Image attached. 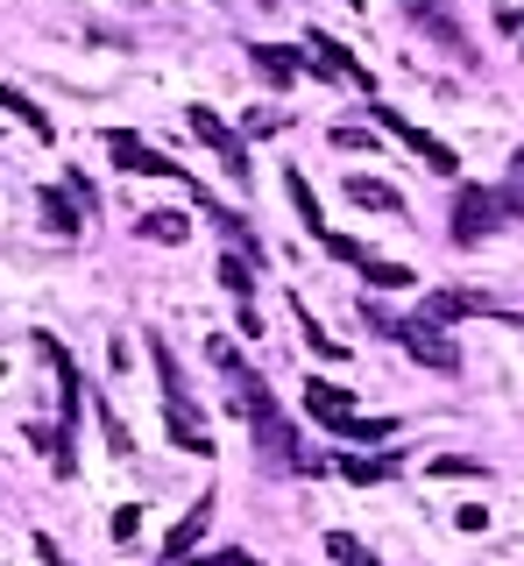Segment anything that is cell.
<instances>
[{
    "mask_svg": "<svg viewBox=\"0 0 524 566\" xmlns=\"http://www.w3.org/2000/svg\"><path fill=\"white\" fill-rule=\"evenodd\" d=\"M326 553H334L340 566H376V553L361 538H347V531H326Z\"/></svg>",
    "mask_w": 524,
    "mask_h": 566,
    "instance_id": "obj_24",
    "label": "cell"
},
{
    "mask_svg": "<svg viewBox=\"0 0 524 566\" xmlns=\"http://www.w3.org/2000/svg\"><path fill=\"white\" fill-rule=\"evenodd\" d=\"M432 474H440V482H461V474H482V460H461V453H440V460H432Z\"/></svg>",
    "mask_w": 524,
    "mask_h": 566,
    "instance_id": "obj_26",
    "label": "cell"
},
{
    "mask_svg": "<svg viewBox=\"0 0 524 566\" xmlns=\"http://www.w3.org/2000/svg\"><path fill=\"white\" fill-rule=\"evenodd\" d=\"M361 276H369L376 283V291H411V270H405V262H361Z\"/></svg>",
    "mask_w": 524,
    "mask_h": 566,
    "instance_id": "obj_23",
    "label": "cell"
},
{
    "mask_svg": "<svg viewBox=\"0 0 524 566\" xmlns=\"http://www.w3.org/2000/svg\"><path fill=\"white\" fill-rule=\"evenodd\" d=\"M369 326H376V333H390V340L405 347L411 361L440 368V376H453V368H461V347H453V333H447V326H432V318H390V312H369Z\"/></svg>",
    "mask_w": 524,
    "mask_h": 566,
    "instance_id": "obj_4",
    "label": "cell"
},
{
    "mask_svg": "<svg viewBox=\"0 0 524 566\" xmlns=\"http://www.w3.org/2000/svg\"><path fill=\"white\" fill-rule=\"evenodd\" d=\"M347 8H361V0H347Z\"/></svg>",
    "mask_w": 524,
    "mask_h": 566,
    "instance_id": "obj_33",
    "label": "cell"
},
{
    "mask_svg": "<svg viewBox=\"0 0 524 566\" xmlns=\"http://www.w3.org/2000/svg\"><path fill=\"white\" fill-rule=\"evenodd\" d=\"M135 531H143V510H135V503H128V510H114V538H120V545H128V538H135Z\"/></svg>",
    "mask_w": 524,
    "mask_h": 566,
    "instance_id": "obj_27",
    "label": "cell"
},
{
    "mask_svg": "<svg viewBox=\"0 0 524 566\" xmlns=\"http://www.w3.org/2000/svg\"><path fill=\"white\" fill-rule=\"evenodd\" d=\"M334 149H369V128H347V120H340V128H334Z\"/></svg>",
    "mask_w": 524,
    "mask_h": 566,
    "instance_id": "obj_29",
    "label": "cell"
},
{
    "mask_svg": "<svg viewBox=\"0 0 524 566\" xmlns=\"http://www.w3.org/2000/svg\"><path fill=\"white\" fill-rule=\"evenodd\" d=\"M0 106H8V114H14V120H22V128H29V135H43V142H50V114H43V106H36V99H29V93H14V85H0Z\"/></svg>",
    "mask_w": 524,
    "mask_h": 566,
    "instance_id": "obj_20",
    "label": "cell"
},
{
    "mask_svg": "<svg viewBox=\"0 0 524 566\" xmlns=\"http://www.w3.org/2000/svg\"><path fill=\"white\" fill-rule=\"evenodd\" d=\"M206 524H213V495H199V503H191L185 517H178V531L164 538V566H185V559H191V545L206 538Z\"/></svg>",
    "mask_w": 524,
    "mask_h": 566,
    "instance_id": "obj_13",
    "label": "cell"
},
{
    "mask_svg": "<svg viewBox=\"0 0 524 566\" xmlns=\"http://www.w3.org/2000/svg\"><path fill=\"white\" fill-rule=\"evenodd\" d=\"M249 64H255L262 85H276V93L298 85V71H305V57H298V50H284V43H249Z\"/></svg>",
    "mask_w": 524,
    "mask_h": 566,
    "instance_id": "obj_12",
    "label": "cell"
},
{
    "mask_svg": "<svg viewBox=\"0 0 524 566\" xmlns=\"http://www.w3.org/2000/svg\"><path fill=\"white\" fill-rule=\"evenodd\" d=\"M149 361H156V382H164V424H170V439H178L191 460H213V432H206L199 403H191V389H185L178 354H170L164 340H149Z\"/></svg>",
    "mask_w": 524,
    "mask_h": 566,
    "instance_id": "obj_3",
    "label": "cell"
},
{
    "mask_svg": "<svg viewBox=\"0 0 524 566\" xmlns=\"http://www.w3.org/2000/svg\"><path fill=\"white\" fill-rule=\"evenodd\" d=\"M347 199H355V206H369V212H397V206H405L390 185H382V177H347Z\"/></svg>",
    "mask_w": 524,
    "mask_h": 566,
    "instance_id": "obj_19",
    "label": "cell"
},
{
    "mask_svg": "<svg viewBox=\"0 0 524 566\" xmlns=\"http://www.w3.org/2000/svg\"><path fill=\"white\" fill-rule=\"evenodd\" d=\"M185 566H262V559H249V553H206V559H185Z\"/></svg>",
    "mask_w": 524,
    "mask_h": 566,
    "instance_id": "obj_28",
    "label": "cell"
},
{
    "mask_svg": "<svg viewBox=\"0 0 524 566\" xmlns=\"http://www.w3.org/2000/svg\"><path fill=\"white\" fill-rule=\"evenodd\" d=\"M220 283L241 297V305H249V297H255V262H241V255H220Z\"/></svg>",
    "mask_w": 524,
    "mask_h": 566,
    "instance_id": "obj_22",
    "label": "cell"
},
{
    "mask_svg": "<svg viewBox=\"0 0 524 566\" xmlns=\"http://www.w3.org/2000/svg\"><path fill=\"white\" fill-rule=\"evenodd\" d=\"M36 347H43V361L57 368V397H64V418L50 424V432H43V424H29V439H36V447L50 453V468H57V474H72V432H78L85 376H78V361H72V354H64V340H57V333H36Z\"/></svg>",
    "mask_w": 524,
    "mask_h": 566,
    "instance_id": "obj_2",
    "label": "cell"
},
{
    "mask_svg": "<svg viewBox=\"0 0 524 566\" xmlns=\"http://www.w3.org/2000/svg\"><path fill=\"white\" fill-rule=\"evenodd\" d=\"M496 199H503V212H511V220H524V177H517L511 191H496Z\"/></svg>",
    "mask_w": 524,
    "mask_h": 566,
    "instance_id": "obj_30",
    "label": "cell"
},
{
    "mask_svg": "<svg viewBox=\"0 0 524 566\" xmlns=\"http://www.w3.org/2000/svg\"><path fill=\"white\" fill-rule=\"evenodd\" d=\"M36 212H43V227H50V234H64V241H72L78 227H85V220H78L85 206H78V199H72V191H64V185H50L43 199H36Z\"/></svg>",
    "mask_w": 524,
    "mask_h": 566,
    "instance_id": "obj_15",
    "label": "cell"
},
{
    "mask_svg": "<svg viewBox=\"0 0 524 566\" xmlns=\"http://www.w3.org/2000/svg\"><path fill=\"white\" fill-rule=\"evenodd\" d=\"M390 432H397V418H355L340 439H347V447H355V439H361V447H376V439H390Z\"/></svg>",
    "mask_w": 524,
    "mask_h": 566,
    "instance_id": "obj_25",
    "label": "cell"
},
{
    "mask_svg": "<svg viewBox=\"0 0 524 566\" xmlns=\"http://www.w3.org/2000/svg\"><path fill=\"white\" fill-rule=\"evenodd\" d=\"M496 212H503V199H496V191L468 185L461 199H453V241H461V248H475V241H489V234H496Z\"/></svg>",
    "mask_w": 524,
    "mask_h": 566,
    "instance_id": "obj_6",
    "label": "cell"
},
{
    "mask_svg": "<svg viewBox=\"0 0 524 566\" xmlns=\"http://www.w3.org/2000/svg\"><path fill=\"white\" fill-rule=\"evenodd\" d=\"M36 559H43V566H64V553H57V538H43V531H36Z\"/></svg>",
    "mask_w": 524,
    "mask_h": 566,
    "instance_id": "obj_31",
    "label": "cell"
},
{
    "mask_svg": "<svg viewBox=\"0 0 524 566\" xmlns=\"http://www.w3.org/2000/svg\"><path fill=\"white\" fill-rule=\"evenodd\" d=\"M517 177H524V149H517Z\"/></svg>",
    "mask_w": 524,
    "mask_h": 566,
    "instance_id": "obj_32",
    "label": "cell"
},
{
    "mask_svg": "<svg viewBox=\"0 0 524 566\" xmlns=\"http://www.w3.org/2000/svg\"><path fill=\"white\" fill-rule=\"evenodd\" d=\"M305 411L319 418V424H334V432H347L361 411H355V389H340V382H326V376H312L305 382Z\"/></svg>",
    "mask_w": 524,
    "mask_h": 566,
    "instance_id": "obj_11",
    "label": "cell"
},
{
    "mask_svg": "<svg viewBox=\"0 0 524 566\" xmlns=\"http://www.w3.org/2000/svg\"><path fill=\"white\" fill-rule=\"evenodd\" d=\"M305 50H312V64H319V71H334V78H355L361 93H376L369 64H361V57H355V50H347V43H334V35H326V29H305Z\"/></svg>",
    "mask_w": 524,
    "mask_h": 566,
    "instance_id": "obj_10",
    "label": "cell"
},
{
    "mask_svg": "<svg viewBox=\"0 0 524 566\" xmlns=\"http://www.w3.org/2000/svg\"><path fill=\"white\" fill-rule=\"evenodd\" d=\"M284 191H291V206H298V220L312 227V241H326V234H334V227H326V220H319V199H312V177H305L298 164H291V170H284Z\"/></svg>",
    "mask_w": 524,
    "mask_h": 566,
    "instance_id": "obj_17",
    "label": "cell"
},
{
    "mask_svg": "<svg viewBox=\"0 0 524 566\" xmlns=\"http://www.w3.org/2000/svg\"><path fill=\"white\" fill-rule=\"evenodd\" d=\"M135 234H143V241H164V248H178V241L191 234V220H185V212H143V220H135Z\"/></svg>",
    "mask_w": 524,
    "mask_h": 566,
    "instance_id": "obj_18",
    "label": "cell"
},
{
    "mask_svg": "<svg viewBox=\"0 0 524 566\" xmlns=\"http://www.w3.org/2000/svg\"><path fill=\"white\" fill-rule=\"evenodd\" d=\"M291 312H298V333H305V347H312V354H319V361H340V354H347V347L334 340V333H319V326H312V312L298 305V297H291Z\"/></svg>",
    "mask_w": 524,
    "mask_h": 566,
    "instance_id": "obj_21",
    "label": "cell"
},
{
    "mask_svg": "<svg viewBox=\"0 0 524 566\" xmlns=\"http://www.w3.org/2000/svg\"><path fill=\"white\" fill-rule=\"evenodd\" d=\"M397 468H405L397 453H334V474H347V482H390Z\"/></svg>",
    "mask_w": 524,
    "mask_h": 566,
    "instance_id": "obj_16",
    "label": "cell"
},
{
    "mask_svg": "<svg viewBox=\"0 0 524 566\" xmlns=\"http://www.w3.org/2000/svg\"><path fill=\"white\" fill-rule=\"evenodd\" d=\"M213 361L227 368V382H234V411L249 418V432H255V447H262V468H276V474H319V468H334L326 453H312L305 439H298V424L284 418V403L270 397V382H262L227 340H213Z\"/></svg>",
    "mask_w": 524,
    "mask_h": 566,
    "instance_id": "obj_1",
    "label": "cell"
},
{
    "mask_svg": "<svg viewBox=\"0 0 524 566\" xmlns=\"http://www.w3.org/2000/svg\"><path fill=\"white\" fill-rule=\"evenodd\" d=\"M405 22L418 35H432L440 50H453V57H468V29H461V14H453L447 0H405Z\"/></svg>",
    "mask_w": 524,
    "mask_h": 566,
    "instance_id": "obj_7",
    "label": "cell"
},
{
    "mask_svg": "<svg viewBox=\"0 0 524 566\" xmlns=\"http://www.w3.org/2000/svg\"><path fill=\"white\" fill-rule=\"evenodd\" d=\"M376 120H382V128H390L397 142H405V149H411V156H426V164H432V170H440V177H453V170H461V156H453V149H447V142H440V135H426V128H411V120H405V114H397V106H376Z\"/></svg>",
    "mask_w": 524,
    "mask_h": 566,
    "instance_id": "obj_8",
    "label": "cell"
},
{
    "mask_svg": "<svg viewBox=\"0 0 524 566\" xmlns=\"http://www.w3.org/2000/svg\"><path fill=\"white\" fill-rule=\"evenodd\" d=\"M185 120H191V135H199L206 149L220 156V170H227V177H241V185H249V142H241L234 128H227V120L213 114V106H185Z\"/></svg>",
    "mask_w": 524,
    "mask_h": 566,
    "instance_id": "obj_5",
    "label": "cell"
},
{
    "mask_svg": "<svg viewBox=\"0 0 524 566\" xmlns=\"http://www.w3.org/2000/svg\"><path fill=\"white\" fill-rule=\"evenodd\" d=\"M475 312H503V305H496V297H482V291H432L418 318H432V326H453V318H475Z\"/></svg>",
    "mask_w": 524,
    "mask_h": 566,
    "instance_id": "obj_14",
    "label": "cell"
},
{
    "mask_svg": "<svg viewBox=\"0 0 524 566\" xmlns=\"http://www.w3.org/2000/svg\"><path fill=\"white\" fill-rule=\"evenodd\" d=\"M107 156H114L120 170H135V177H185V164H170V156H156L149 142H135L128 128H114V135H107ZM185 185H191V177H185Z\"/></svg>",
    "mask_w": 524,
    "mask_h": 566,
    "instance_id": "obj_9",
    "label": "cell"
}]
</instances>
